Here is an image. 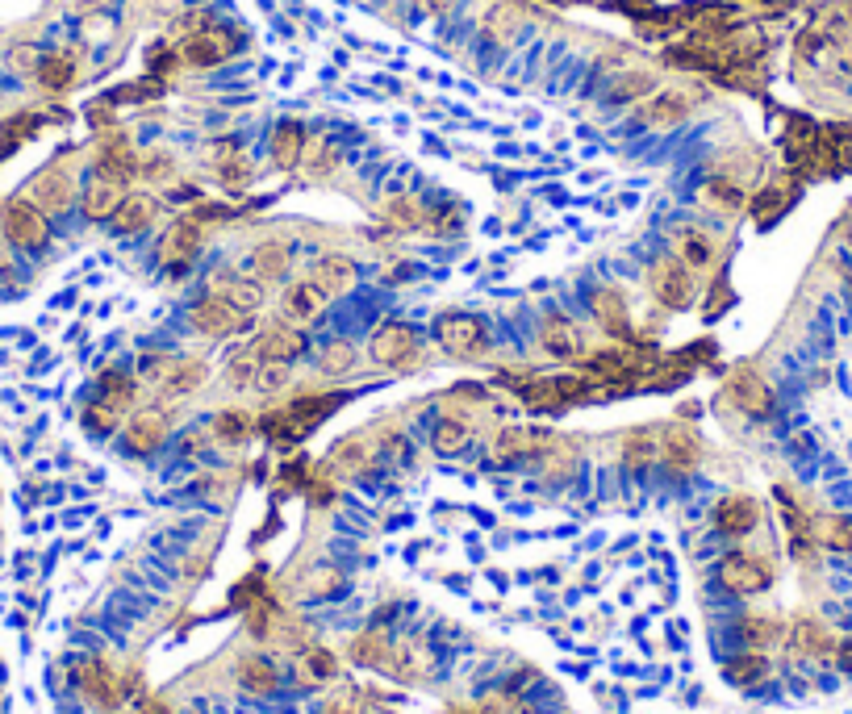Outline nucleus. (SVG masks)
Segmentation results:
<instances>
[{
	"label": "nucleus",
	"instance_id": "2f4dec72",
	"mask_svg": "<svg viewBox=\"0 0 852 714\" xmlns=\"http://www.w3.org/2000/svg\"><path fill=\"white\" fill-rule=\"evenodd\" d=\"M431 439H435V447L443 451V456H452V451H460V447H464V439H468V435H464V426H460V422L443 418V422L435 426V435H431Z\"/></svg>",
	"mask_w": 852,
	"mask_h": 714
},
{
	"label": "nucleus",
	"instance_id": "f8f14e48",
	"mask_svg": "<svg viewBox=\"0 0 852 714\" xmlns=\"http://www.w3.org/2000/svg\"><path fill=\"white\" fill-rule=\"evenodd\" d=\"M539 343H543V351H548V355H556V360H577V355H581V335H577V326L568 322V318H560V314L543 318Z\"/></svg>",
	"mask_w": 852,
	"mask_h": 714
},
{
	"label": "nucleus",
	"instance_id": "1a4fd4ad",
	"mask_svg": "<svg viewBox=\"0 0 852 714\" xmlns=\"http://www.w3.org/2000/svg\"><path fill=\"white\" fill-rule=\"evenodd\" d=\"M251 351L259 355V364H289L305 351V339L297 335L293 326H276V330H264Z\"/></svg>",
	"mask_w": 852,
	"mask_h": 714
},
{
	"label": "nucleus",
	"instance_id": "f3484780",
	"mask_svg": "<svg viewBox=\"0 0 852 714\" xmlns=\"http://www.w3.org/2000/svg\"><path fill=\"white\" fill-rule=\"evenodd\" d=\"M685 113H690V101H685L681 92H660V97H652L644 109H639V122H648V126H677Z\"/></svg>",
	"mask_w": 852,
	"mask_h": 714
},
{
	"label": "nucleus",
	"instance_id": "cd10ccee",
	"mask_svg": "<svg viewBox=\"0 0 852 714\" xmlns=\"http://www.w3.org/2000/svg\"><path fill=\"white\" fill-rule=\"evenodd\" d=\"M134 176V159L126 147H109L101 155V180H113V184H126Z\"/></svg>",
	"mask_w": 852,
	"mask_h": 714
},
{
	"label": "nucleus",
	"instance_id": "b1692460",
	"mask_svg": "<svg viewBox=\"0 0 852 714\" xmlns=\"http://www.w3.org/2000/svg\"><path fill=\"white\" fill-rule=\"evenodd\" d=\"M698 460H702V447L690 431H673L665 439V464L673 472H690V468H698Z\"/></svg>",
	"mask_w": 852,
	"mask_h": 714
},
{
	"label": "nucleus",
	"instance_id": "ea45409f",
	"mask_svg": "<svg viewBox=\"0 0 852 714\" xmlns=\"http://www.w3.org/2000/svg\"><path fill=\"white\" fill-rule=\"evenodd\" d=\"M431 5H447V0H431Z\"/></svg>",
	"mask_w": 852,
	"mask_h": 714
},
{
	"label": "nucleus",
	"instance_id": "0eeeda50",
	"mask_svg": "<svg viewBox=\"0 0 852 714\" xmlns=\"http://www.w3.org/2000/svg\"><path fill=\"white\" fill-rule=\"evenodd\" d=\"M414 351H418V335H414L406 322H385V326L372 335V360L385 364V368L406 364Z\"/></svg>",
	"mask_w": 852,
	"mask_h": 714
},
{
	"label": "nucleus",
	"instance_id": "a211bd4d",
	"mask_svg": "<svg viewBox=\"0 0 852 714\" xmlns=\"http://www.w3.org/2000/svg\"><path fill=\"white\" fill-rule=\"evenodd\" d=\"M301 151H305V130L297 122H280L276 134H272V159H276V168H297L301 163Z\"/></svg>",
	"mask_w": 852,
	"mask_h": 714
},
{
	"label": "nucleus",
	"instance_id": "9d476101",
	"mask_svg": "<svg viewBox=\"0 0 852 714\" xmlns=\"http://www.w3.org/2000/svg\"><path fill=\"white\" fill-rule=\"evenodd\" d=\"M71 197H76V180H71L67 172L51 168V172H42L34 184H30V201L46 213H59L71 205Z\"/></svg>",
	"mask_w": 852,
	"mask_h": 714
},
{
	"label": "nucleus",
	"instance_id": "7ed1b4c3",
	"mask_svg": "<svg viewBox=\"0 0 852 714\" xmlns=\"http://www.w3.org/2000/svg\"><path fill=\"white\" fill-rule=\"evenodd\" d=\"M727 393H731V401H736V410H744L748 418H769L777 410V397L769 389V380L761 372H752V368L731 372Z\"/></svg>",
	"mask_w": 852,
	"mask_h": 714
},
{
	"label": "nucleus",
	"instance_id": "c756f323",
	"mask_svg": "<svg viewBox=\"0 0 852 714\" xmlns=\"http://www.w3.org/2000/svg\"><path fill=\"white\" fill-rule=\"evenodd\" d=\"M101 389H105V401H109V406L126 410V401L134 397V380H130V372H117V368H109V372L101 376Z\"/></svg>",
	"mask_w": 852,
	"mask_h": 714
},
{
	"label": "nucleus",
	"instance_id": "39448f33",
	"mask_svg": "<svg viewBox=\"0 0 852 714\" xmlns=\"http://www.w3.org/2000/svg\"><path fill=\"white\" fill-rule=\"evenodd\" d=\"M761 527V502L748 493H731L715 506V531L727 539H744Z\"/></svg>",
	"mask_w": 852,
	"mask_h": 714
},
{
	"label": "nucleus",
	"instance_id": "412c9836",
	"mask_svg": "<svg viewBox=\"0 0 852 714\" xmlns=\"http://www.w3.org/2000/svg\"><path fill=\"white\" fill-rule=\"evenodd\" d=\"M205 385V364L201 360H180L168 368V376H163V393L168 397H184V393H197Z\"/></svg>",
	"mask_w": 852,
	"mask_h": 714
},
{
	"label": "nucleus",
	"instance_id": "58836bf2",
	"mask_svg": "<svg viewBox=\"0 0 852 714\" xmlns=\"http://www.w3.org/2000/svg\"><path fill=\"white\" fill-rule=\"evenodd\" d=\"M109 5H113V0H76V9H80V13H105Z\"/></svg>",
	"mask_w": 852,
	"mask_h": 714
},
{
	"label": "nucleus",
	"instance_id": "bb28decb",
	"mask_svg": "<svg viewBox=\"0 0 852 714\" xmlns=\"http://www.w3.org/2000/svg\"><path fill=\"white\" fill-rule=\"evenodd\" d=\"M222 297H226L230 305H239L243 314H255L259 301H264V293H259L255 280H226V284H222Z\"/></svg>",
	"mask_w": 852,
	"mask_h": 714
},
{
	"label": "nucleus",
	"instance_id": "e433bc0d",
	"mask_svg": "<svg viewBox=\"0 0 852 714\" xmlns=\"http://www.w3.org/2000/svg\"><path fill=\"white\" fill-rule=\"evenodd\" d=\"M648 460H652V443H648L644 435H635V439L623 447V464H627V468H644Z\"/></svg>",
	"mask_w": 852,
	"mask_h": 714
},
{
	"label": "nucleus",
	"instance_id": "423d86ee",
	"mask_svg": "<svg viewBox=\"0 0 852 714\" xmlns=\"http://www.w3.org/2000/svg\"><path fill=\"white\" fill-rule=\"evenodd\" d=\"M652 293H656L660 305L681 309L685 301H690V293H694L690 268H685L681 259H660V264H652Z\"/></svg>",
	"mask_w": 852,
	"mask_h": 714
},
{
	"label": "nucleus",
	"instance_id": "72a5a7b5",
	"mask_svg": "<svg viewBox=\"0 0 852 714\" xmlns=\"http://www.w3.org/2000/svg\"><path fill=\"white\" fill-rule=\"evenodd\" d=\"M284 385H289V364H259V372H255V389L259 393H276Z\"/></svg>",
	"mask_w": 852,
	"mask_h": 714
},
{
	"label": "nucleus",
	"instance_id": "aec40b11",
	"mask_svg": "<svg viewBox=\"0 0 852 714\" xmlns=\"http://www.w3.org/2000/svg\"><path fill=\"white\" fill-rule=\"evenodd\" d=\"M677 255H681L685 268L698 272V268H706L710 259H715V243H710L706 230H681L677 234Z\"/></svg>",
	"mask_w": 852,
	"mask_h": 714
},
{
	"label": "nucleus",
	"instance_id": "a878e982",
	"mask_svg": "<svg viewBox=\"0 0 852 714\" xmlns=\"http://www.w3.org/2000/svg\"><path fill=\"white\" fill-rule=\"evenodd\" d=\"M71 76H76V63H71L67 55H46V59H38V80H42V88L59 92V88L71 84Z\"/></svg>",
	"mask_w": 852,
	"mask_h": 714
},
{
	"label": "nucleus",
	"instance_id": "4468645a",
	"mask_svg": "<svg viewBox=\"0 0 852 714\" xmlns=\"http://www.w3.org/2000/svg\"><path fill=\"white\" fill-rule=\"evenodd\" d=\"M314 284L326 293V297H335V293H347L351 284H355V264L347 255H326L314 264Z\"/></svg>",
	"mask_w": 852,
	"mask_h": 714
},
{
	"label": "nucleus",
	"instance_id": "9b49d317",
	"mask_svg": "<svg viewBox=\"0 0 852 714\" xmlns=\"http://www.w3.org/2000/svg\"><path fill=\"white\" fill-rule=\"evenodd\" d=\"M163 439H168V422H163V414H155V410H138L126 422V447L134 456H151Z\"/></svg>",
	"mask_w": 852,
	"mask_h": 714
},
{
	"label": "nucleus",
	"instance_id": "c9c22d12",
	"mask_svg": "<svg viewBox=\"0 0 852 714\" xmlns=\"http://www.w3.org/2000/svg\"><path fill=\"white\" fill-rule=\"evenodd\" d=\"M213 431H218V439H226V443H239V439L247 435V418L234 414V410H226V414L213 418Z\"/></svg>",
	"mask_w": 852,
	"mask_h": 714
},
{
	"label": "nucleus",
	"instance_id": "20e7f679",
	"mask_svg": "<svg viewBox=\"0 0 852 714\" xmlns=\"http://www.w3.org/2000/svg\"><path fill=\"white\" fill-rule=\"evenodd\" d=\"M243 322H247V314L239 305H230L222 293H213V297L193 305V326L209 339H226V335H234V330H243Z\"/></svg>",
	"mask_w": 852,
	"mask_h": 714
},
{
	"label": "nucleus",
	"instance_id": "4be33fe9",
	"mask_svg": "<svg viewBox=\"0 0 852 714\" xmlns=\"http://www.w3.org/2000/svg\"><path fill=\"white\" fill-rule=\"evenodd\" d=\"M201 247V230L193 226V218L176 222V230L168 234V243H163V264H180V259H193Z\"/></svg>",
	"mask_w": 852,
	"mask_h": 714
},
{
	"label": "nucleus",
	"instance_id": "f257e3e1",
	"mask_svg": "<svg viewBox=\"0 0 852 714\" xmlns=\"http://www.w3.org/2000/svg\"><path fill=\"white\" fill-rule=\"evenodd\" d=\"M0 226H5V238L13 247H30V251H38L46 243V234H51L34 201H9L5 213H0Z\"/></svg>",
	"mask_w": 852,
	"mask_h": 714
},
{
	"label": "nucleus",
	"instance_id": "dca6fc26",
	"mask_svg": "<svg viewBox=\"0 0 852 714\" xmlns=\"http://www.w3.org/2000/svg\"><path fill=\"white\" fill-rule=\"evenodd\" d=\"M230 51H234V42L222 30H213V34H197L193 42H188L184 46V59L193 63V67H213V63L230 59Z\"/></svg>",
	"mask_w": 852,
	"mask_h": 714
},
{
	"label": "nucleus",
	"instance_id": "c85d7f7f",
	"mask_svg": "<svg viewBox=\"0 0 852 714\" xmlns=\"http://www.w3.org/2000/svg\"><path fill=\"white\" fill-rule=\"evenodd\" d=\"M652 92V76H644V71H631V76H619L610 88V101L614 105H623V101H639V97H648Z\"/></svg>",
	"mask_w": 852,
	"mask_h": 714
},
{
	"label": "nucleus",
	"instance_id": "79ce46f5",
	"mask_svg": "<svg viewBox=\"0 0 852 714\" xmlns=\"http://www.w3.org/2000/svg\"><path fill=\"white\" fill-rule=\"evenodd\" d=\"M848 63H852V59H848Z\"/></svg>",
	"mask_w": 852,
	"mask_h": 714
},
{
	"label": "nucleus",
	"instance_id": "f03ea898",
	"mask_svg": "<svg viewBox=\"0 0 852 714\" xmlns=\"http://www.w3.org/2000/svg\"><path fill=\"white\" fill-rule=\"evenodd\" d=\"M439 343L456 360H481L485 355V326L468 314H447L439 318Z\"/></svg>",
	"mask_w": 852,
	"mask_h": 714
},
{
	"label": "nucleus",
	"instance_id": "7c9ffc66",
	"mask_svg": "<svg viewBox=\"0 0 852 714\" xmlns=\"http://www.w3.org/2000/svg\"><path fill=\"white\" fill-rule=\"evenodd\" d=\"M351 364H355V343L351 339H330L326 347H322V368L326 372H351Z\"/></svg>",
	"mask_w": 852,
	"mask_h": 714
},
{
	"label": "nucleus",
	"instance_id": "f704fd0d",
	"mask_svg": "<svg viewBox=\"0 0 852 714\" xmlns=\"http://www.w3.org/2000/svg\"><path fill=\"white\" fill-rule=\"evenodd\" d=\"M117 418H122V410H117V406H109V401H97V406H92V410L84 414V422H88L97 435H109L113 426H117Z\"/></svg>",
	"mask_w": 852,
	"mask_h": 714
},
{
	"label": "nucleus",
	"instance_id": "473e14b6",
	"mask_svg": "<svg viewBox=\"0 0 852 714\" xmlns=\"http://www.w3.org/2000/svg\"><path fill=\"white\" fill-rule=\"evenodd\" d=\"M255 372H259V355H255V351L239 355V360H234V364L226 368V376H230V385H234V389L255 385Z\"/></svg>",
	"mask_w": 852,
	"mask_h": 714
},
{
	"label": "nucleus",
	"instance_id": "6e6552de",
	"mask_svg": "<svg viewBox=\"0 0 852 714\" xmlns=\"http://www.w3.org/2000/svg\"><path fill=\"white\" fill-rule=\"evenodd\" d=\"M326 293L318 289L314 280H297V284H289L284 289V297H280V314H284V322H293V326H310L322 309H326Z\"/></svg>",
	"mask_w": 852,
	"mask_h": 714
},
{
	"label": "nucleus",
	"instance_id": "a19ab883",
	"mask_svg": "<svg viewBox=\"0 0 852 714\" xmlns=\"http://www.w3.org/2000/svg\"><path fill=\"white\" fill-rule=\"evenodd\" d=\"M848 13H852V5H848Z\"/></svg>",
	"mask_w": 852,
	"mask_h": 714
},
{
	"label": "nucleus",
	"instance_id": "6ab92c4d",
	"mask_svg": "<svg viewBox=\"0 0 852 714\" xmlns=\"http://www.w3.org/2000/svg\"><path fill=\"white\" fill-rule=\"evenodd\" d=\"M155 201L151 197H126L122 205H117V213H113V226H117V234H138V230H147L151 222H155Z\"/></svg>",
	"mask_w": 852,
	"mask_h": 714
},
{
	"label": "nucleus",
	"instance_id": "393cba45",
	"mask_svg": "<svg viewBox=\"0 0 852 714\" xmlns=\"http://www.w3.org/2000/svg\"><path fill=\"white\" fill-rule=\"evenodd\" d=\"M251 268H255L259 280H276V276L289 272V251H284L280 243H259L251 251Z\"/></svg>",
	"mask_w": 852,
	"mask_h": 714
},
{
	"label": "nucleus",
	"instance_id": "5701e85b",
	"mask_svg": "<svg viewBox=\"0 0 852 714\" xmlns=\"http://www.w3.org/2000/svg\"><path fill=\"white\" fill-rule=\"evenodd\" d=\"M381 218L393 226V230H418L426 222V209L418 197H389L381 205Z\"/></svg>",
	"mask_w": 852,
	"mask_h": 714
},
{
	"label": "nucleus",
	"instance_id": "4c0bfd02",
	"mask_svg": "<svg viewBox=\"0 0 852 714\" xmlns=\"http://www.w3.org/2000/svg\"><path fill=\"white\" fill-rule=\"evenodd\" d=\"M706 197H715L719 205H731V209H736V205H740V193H736V188H731V184H723V180H710V188H706Z\"/></svg>",
	"mask_w": 852,
	"mask_h": 714
},
{
	"label": "nucleus",
	"instance_id": "ddd939ff",
	"mask_svg": "<svg viewBox=\"0 0 852 714\" xmlns=\"http://www.w3.org/2000/svg\"><path fill=\"white\" fill-rule=\"evenodd\" d=\"M594 318H598V326L606 330L610 339H627L631 318H627V301H623L619 289H598L594 293Z\"/></svg>",
	"mask_w": 852,
	"mask_h": 714
},
{
	"label": "nucleus",
	"instance_id": "2eb2a0df",
	"mask_svg": "<svg viewBox=\"0 0 852 714\" xmlns=\"http://www.w3.org/2000/svg\"><path fill=\"white\" fill-rule=\"evenodd\" d=\"M122 201H126V193H122V184H113V180H101V176H97V180L84 188V213H88L92 222L113 218Z\"/></svg>",
	"mask_w": 852,
	"mask_h": 714
}]
</instances>
